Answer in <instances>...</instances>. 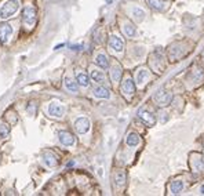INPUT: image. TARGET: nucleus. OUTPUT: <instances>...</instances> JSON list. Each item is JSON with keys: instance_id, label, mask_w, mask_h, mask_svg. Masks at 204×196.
<instances>
[{"instance_id": "f257e3e1", "label": "nucleus", "mask_w": 204, "mask_h": 196, "mask_svg": "<svg viewBox=\"0 0 204 196\" xmlns=\"http://www.w3.org/2000/svg\"><path fill=\"white\" fill-rule=\"evenodd\" d=\"M36 18H37V13L36 8L32 6H26L22 10V24L26 29H32L36 25Z\"/></svg>"}, {"instance_id": "f03ea898", "label": "nucleus", "mask_w": 204, "mask_h": 196, "mask_svg": "<svg viewBox=\"0 0 204 196\" xmlns=\"http://www.w3.org/2000/svg\"><path fill=\"white\" fill-rule=\"evenodd\" d=\"M153 101H154V104H156L157 106L164 108V106H167V105L171 104L172 94L165 91V90H157V91L153 94Z\"/></svg>"}, {"instance_id": "7ed1b4c3", "label": "nucleus", "mask_w": 204, "mask_h": 196, "mask_svg": "<svg viewBox=\"0 0 204 196\" xmlns=\"http://www.w3.org/2000/svg\"><path fill=\"white\" fill-rule=\"evenodd\" d=\"M120 90H122L124 97L131 98L134 94H135V83H134V80L131 79L130 76L124 78L123 82H122V86H120Z\"/></svg>"}, {"instance_id": "20e7f679", "label": "nucleus", "mask_w": 204, "mask_h": 196, "mask_svg": "<svg viewBox=\"0 0 204 196\" xmlns=\"http://www.w3.org/2000/svg\"><path fill=\"white\" fill-rule=\"evenodd\" d=\"M18 7H19L18 0H7L2 7V18H8V17H11L13 14L17 13Z\"/></svg>"}, {"instance_id": "39448f33", "label": "nucleus", "mask_w": 204, "mask_h": 196, "mask_svg": "<svg viewBox=\"0 0 204 196\" xmlns=\"http://www.w3.org/2000/svg\"><path fill=\"white\" fill-rule=\"evenodd\" d=\"M48 115L53 117H62L65 115V106L60 101H51L48 105Z\"/></svg>"}, {"instance_id": "423d86ee", "label": "nucleus", "mask_w": 204, "mask_h": 196, "mask_svg": "<svg viewBox=\"0 0 204 196\" xmlns=\"http://www.w3.org/2000/svg\"><path fill=\"white\" fill-rule=\"evenodd\" d=\"M138 117L146 126H149V127L156 124V117H154V115L152 113L149 109H146V108H141V109L138 111Z\"/></svg>"}, {"instance_id": "0eeeda50", "label": "nucleus", "mask_w": 204, "mask_h": 196, "mask_svg": "<svg viewBox=\"0 0 204 196\" xmlns=\"http://www.w3.org/2000/svg\"><path fill=\"white\" fill-rule=\"evenodd\" d=\"M90 126L91 124H90V120L87 117H79L75 122V128L79 134H86L90 130Z\"/></svg>"}, {"instance_id": "6e6552de", "label": "nucleus", "mask_w": 204, "mask_h": 196, "mask_svg": "<svg viewBox=\"0 0 204 196\" xmlns=\"http://www.w3.org/2000/svg\"><path fill=\"white\" fill-rule=\"evenodd\" d=\"M58 139H60V142L65 146L75 145V137H73V134H71L69 131H60L58 133Z\"/></svg>"}, {"instance_id": "1a4fd4ad", "label": "nucleus", "mask_w": 204, "mask_h": 196, "mask_svg": "<svg viewBox=\"0 0 204 196\" xmlns=\"http://www.w3.org/2000/svg\"><path fill=\"white\" fill-rule=\"evenodd\" d=\"M13 33V28L8 24H0V41L2 43H7Z\"/></svg>"}, {"instance_id": "9d476101", "label": "nucleus", "mask_w": 204, "mask_h": 196, "mask_svg": "<svg viewBox=\"0 0 204 196\" xmlns=\"http://www.w3.org/2000/svg\"><path fill=\"white\" fill-rule=\"evenodd\" d=\"M109 47L112 48L113 51H116V52H122L123 47H124L123 40L120 39L117 35H113V36H110V39H109Z\"/></svg>"}, {"instance_id": "9b49d317", "label": "nucleus", "mask_w": 204, "mask_h": 196, "mask_svg": "<svg viewBox=\"0 0 204 196\" xmlns=\"http://www.w3.org/2000/svg\"><path fill=\"white\" fill-rule=\"evenodd\" d=\"M150 78V73L149 71H146V69H139L137 73H135V82L138 86H144L145 83L149 80Z\"/></svg>"}, {"instance_id": "f8f14e48", "label": "nucleus", "mask_w": 204, "mask_h": 196, "mask_svg": "<svg viewBox=\"0 0 204 196\" xmlns=\"http://www.w3.org/2000/svg\"><path fill=\"white\" fill-rule=\"evenodd\" d=\"M43 163L46 164L47 167H55L58 164V159H57V156H55L53 152H48V150H46V152L43 153Z\"/></svg>"}, {"instance_id": "ddd939ff", "label": "nucleus", "mask_w": 204, "mask_h": 196, "mask_svg": "<svg viewBox=\"0 0 204 196\" xmlns=\"http://www.w3.org/2000/svg\"><path fill=\"white\" fill-rule=\"evenodd\" d=\"M185 188V184L182 180H175L172 181L171 185H170V193L171 195H179Z\"/></svg>"}, {"instance_id": "4468645a", "label": "nucleus", "mask_w": 204, "mask_h": 196, "mask_svg": "<svg viewBox=\"0 0 204 196\" xmlns=\"http://www.w3.org/2000/svg\"><path fill=\"white\" fill-rule=\"evenodd\" d=\"M122 75H123V69L122 66L119 64H115L110 68V79H112V82H119L120 79H122Z\"/></svg>"}, {"instance_id": "2eb2a0df", "label": "nucleus", "mask_w": 204, "mask_h": 196, "mask_svg": "<svg viewBox=\"0 0 204 196\" xmlns=\"http://www.w3.org/2000/svg\"><path fill=\"white\" fill-rule=\"evenodd\" d=\"M122 30H123L124 36H127V37H135V35H137V26L131 22L124 24L122 26Z\"/></svg>"}, {"instance_id": "dca6fc26", "label": "nucleus", "mask_w": 204, "mask_h": 196, "mask_svg": "<svg viewBox=\"0 0 204 196\" xmlns=\"http://www.w3.org/2000/svg\"><path fill=\"white\" fill-rule=\"evenodd\" d=\"M92 93H94V95H95L97 98H105V100H106V98H109V97H110V91H109V89H106L105 86H101V84L97 86Z\"/></svg>"}, {"instance_id": "f3484780", "label": "nucleus", "mask_w": 204, "mask_h": 196, "mask_svg": "<svg viewBox=\"0 0 204 196\" xmlns=\"http://www.w3.org/2000/svg\"><path fill=\"white\" fill-rule=\"evenodd\" d=\"M90 76H91V79L94 80L95 83H98V84H103V83L106 82L103 72L102 71H98V69H92L91 73H90Z\"/></svg>"}, {"instance_id": "a211bd4d", "label": "nucleus", "mask_w": 204, "mask_h": 196, "mask_svg": "<svg viewBox=\"0 0 204 196\" xmlns=\"http://www.w3.org/2000/svg\"><path fill=\"white\" fill-rule=\"evenodd\" d=\"M64 84H65V87H66L68 91H71V93H77L79 91V86H80L77 83V80L75 82L72 78H65Z\"/></svg>"}, {"instance_id": "6ab92c4d", "label": "nucleus", "mask_w": 204, "mask_h": 196, "mask_svg": "<svg viewBox=\"0 0 204 196\" xmlns=\"http://www.w3.org/2000/svg\"><path fill=\"white\" fill-rule=\"evenodd\" d=\"M76 80H77V83L83 87H88L90 86V78H88V75L86 72H81V71L76 72Z\"/></svg>"}, {"instance_id": "aec40b11", "label": "nucleus", "mask_w": 204, "mask_h": 196, "mask_svg": "<svg viewBox=\"0 0 204 196\" xmlns=\"http://www.w3.org/2000/svg\"><path fill=\"white\" fill-rule=\"evenodd\" d=\"M95 64L99 66V68H102V69H106V68H109V59L108 57H106L105 54H98L95 57Z\"/></svg>"}, {"instance_id": "412c9836", "label": "nucleus", "mask_w": 204, "mask_h": 196, "mask_svg": "<svg viewBox=\"0 0 204 196\" xmlns=\"http://www.w3.org/2000/svg\"><path fill=\"white\" fill-rule=\"evenodd\" d=\"M139 141H141V138H139V135H138L137 133H130V134L127 135V138H126V144L128 146H137L138 144H139Z\"/></svg>"}, {"instance_id": "4be33fe9", "label": "nucleus", "mask_w": 204, "mask_h": 196, "mask_svg": "<svg viewBox=\"0 0 204 196\" xmlns=\"http://www.w3.org/2000/svg\"><path fill=\"white\" fill-rule=\"evenodd\" d=\"M133 18H134V21H135V22H142V21L145 19V15H146V14H145V11L142 8H138V7H134L133 8Z\"/></svg>"}, {"instance_id": "5701e85b", "label": "nucleus", "mask_w": 204, "mask_h": 196, "mask_svg": "<svg viewBox=\"0 0 204 196\" xmlns=\"http://www.w3.org/2000/svg\"><path fill=\"white\" fill-rule=\"evenodd\" d=\"M152 8L157 10V11H164L165 7H167V3L164 0H148Z\"/></svg>"}, {"instance_id": "b1692460", "label": "nucleus", "mask_w": 204, "mask_h": 196, "mask_svg": "<svg viewBox=\"0 0 204 196\" xmlns=\"http://www.w3.org/2000/svg\"><path fill=\"white\" fill-rule=\"evenodd\" d=\"M115 182L117 187H123L124 184H126V174H124V171H117L115 174Z\"/></svg>"}, {"instance_id": "393cba45", "label": "nucleus", "mask_w": 204, "mask_h": 196, "mask_svg": "<svg viewBox=\"0 0 204 196\" xmlns=\"http://www.w3.org/2000/svg\"><path fill=\"white\" fill-rule=\"evenodd\" d=\"M10 135V127L6 123H0V137L7 138Z\"/></svg>"}, {"instance_id": "a878e982", "label": "nucleus", "mask_w": 204, "mask_h": 196, "mask_svg": "<svg viewBox=\"0 0 204 196\" xmlns=\"http://www.w3.org/2000/svg\"><path fill=\"white\" fill-rule=\"evenodd\" d=\"M34 111H36V105H34V102H30L28 105V112H29L30 115H34Z\"/></svg>"}, {"instance_id": "bb28decb", "label": "nucleus", "mask_w": 204, "mask_h": 196, "mask_svg": "<svg viewBox=\"0 0 204 196\" xmlns=\"http://www.w3.org/2000/svg\"><path fill=\"white\" fill-rule=\"evenodd\" d=\"M80 47L81 46H72V48H73V50H80Z\"/></svg>"}, {"instance_id": "cd10ccee", "label": "nucleus", "mask_w": 204, "mask_h": 196, "mask_svg": "<svg viewBox=\"0 0 204 196\" xmlns=\"http://www.w3.org/2000/svg\"><path fill=\"white\" fill-rule=\"evenodd\" d=\"M73 164H75V162H69V163H68V167H71V166H73Z\"/></svg>"}, {"instance_id": "c85d7f7f", "label": "nucleus", "mask_w": 204, "mask_h": 196, "mask_svg": "<svg viewBox=\"0 0 204 196\" xmlns=\"http://www.w3.org/2000/svg\"><path fill=\"white\" fill-rule=\"evenodd\" d=\"M200 192H201V193L204 195V185H203V187H201V189H200Z\"/></svg>"}, {"instance_id": "c756f323", "label": "nucleus", "mask_w": 204, "mask_h": 196, "mask_svg": "<svg viewBox=\"0 0 204 196\" xmlns=\"http://www.w3.org/2000/svg\"><path fill=\"white\" fill-rule=\"evenodd\" d=\"M0 17H2V8H0Z\"/></svg>"}]
</instances>
